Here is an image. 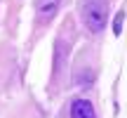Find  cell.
<instances>
[{"instance_id":"1","label":"cell","mask_w":127,"mask_h":118,"mask_svg":"<svg viewBox=\"0 0 127 118\" xmlns=\"http://www.w3.org/2000/svg\"><path fill=\"white\" fill-rule=\"evenodd\" d=\"M80 17L92 33H99L108 19V0H82Z\"/></svg>"},{"instance_id":"2","label":"cell","mask_w":127,"mask_h":118,"mask_svg":"<svg viewBox=\"0 0 127 118\" xmlns=\"http://www.w3.org/2000/svg\"><path fill=\"white\" fill-rule=\"evenodd\" d=\"M61 0H35V9H38V17L42 19V21H50L52 17L57 14V9H59Z\"/></svg>"},{"instance_id":"3","label":"cell","mask_w":127,"mask_h":118,"mask_svg":"<svg viewBox=\"0 0 127 118\" xmlns=\"http://www.w3.org/2000/svg\"><path fill=\"white\" fill-rule=\"evenodd\" d=\"M71 116L73 118H96L94 106L90 104L87 99H75L71 104Z\"/></svg>"},{"instance_id":"4","label":"cell","mask_w":127,"mask_h":118,"mask_svg":"<svg viewBox=\"0 0 127 118\" xmlns=\"http://www.w3.org/2000/svg\"><path fill=\"white\" fill-rule=\"evenodd\" d=\"M120 21H123V12H120L118 17H115V24H113V31H115V36H120V31H123V24H120Z\"/></svg>"}]
</instances>
